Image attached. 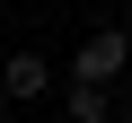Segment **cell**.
I'll return each mask as SVG.
<instances>
[{
	"label": "cell",
	"mask_w": 132,
	"mask_h": 123,
	"mask_svg": "<svg viewBox=\"0 0 132 123\" xmlns=\"http://www.w3.org/2000/svg\"><path fill=\"white\" fill-rule=\"evenodd\" d=\"M114 114H123V97L106 79H71V123H114Z\"/></svg>",
	"instance_id": "cell-3"
},
{
	"label": "cell",
	"mask_w": 132,
	"mask_h": 123,
	"mask_svg": "<svg viewBox=\"0 0 132 123\" xmlns=\"http://www.w3.org/2000/svg\"><path fill=\"white\" fill-rule=\"evenodd\" d=\"M123 61H132V35H123V27H88L79 53H71V79H106V88H114Z\"/></svg>",
	"instance_id": "cell-1"
},
{
	"label": "cell",
	"mask_w": 132,
	"mask_h": 123,
	"mask_svg": "<svg viewBox=\"0 0 132 123\" xmlns=\"http://www.w3.org/2000/svg\"><path fill=\"white\" fill-rule=\"evenodd\" d=\"M114 123H132V97H123V114H114Z\"/></svg>",
	"instance_id": "cell-4"
},
{
	"label": "cell",
	"mask_w": 132,
	"mask_h": 123,
	"mask_svg": "<svg viewBox=\"0 0 132 123\" xmlns=\"http://www.w3.org/2000/svg\"><path fill=\"white\" fill-rule=\"evenodd\" d=\"M53 88V61L44 53H9V61H0V97H18V106H35Z\"/></svg>",
	"instance_id": "cell-2"
}]
</instances>
